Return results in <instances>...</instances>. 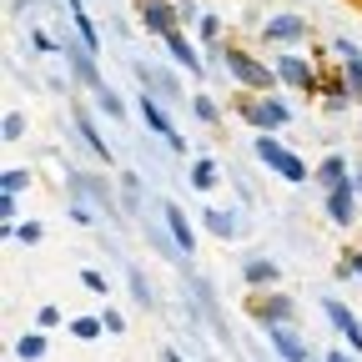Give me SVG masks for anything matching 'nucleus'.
Instances as JSON below:
<instances>
[{"label": "nucleus", "instance_id": "1", "mask_svg": "<svg viewBox=\"0 0 362 362\" xmlns=\"http://www.w3.org/2000/svg\"><path fill=\"white\" fill-rule=\"evenodd\" d=\"M257 156H262L272 171H277V176H287V181H307V161H302V156H292V151H287V146H282L272 131H262V141H257Z\"/></svg>", "mask_w": 362, "mask_h": 362}, {"label": "nucleus", "instance_id": "2", "mask_svg": "<svg viewBox=\"0 0 362 362\" xmlns=\"http://www.w3.org/2000/svg\"><path fill=\"white\" fill-rule=\"evenodd\" d=\"M221 61H226V71H232L242 86H257V90H267V86H272V76H277V71H267L262 61H252L247 51H232V45L221 51Z\"/></svg>", "mask_w": 362, "mask_h": 362}, {"label": "nucleus", "instance_id": "3", "mask_svg": "<svg viewBox=\"0 0 362 362\" xmlns=\"http://www.w3.org/2000/svg\"><path fill=\"white\" fill-rule=\"evenodd\" d=\"M141 25L151 35H171L176 30V6L171 0H141Z\"/></svg>", "mask_w": 362, "mask_h": 362}, {"label": "nucleus", "instance_id": "4", "mask_svg": "<svg viewBox=\"0 0 362 362\" xmlns=\"http://www.w3.org/2000/svg\"><path fill=\"white\" fill-rule=\"evenodd\" d=\"M247 121H257L262 131H277V126L292 121V106H282V101H257V106H247Z\"/></svg>", "mask_w": 362, "mask_h": 362}, {"label": "nucleus", "instance_id": "5", "mask_svg": "<svg viewBox=\"0 0 362 362\" xmlns=\"http://www.w3.org/2000/svg\"><path fill=\"white\" fill-rule=\"evenodd\" d=\"M166 45H171V56H176V66H187V76H202L206 66H202V56H197V45L181 35V30H171V35H161Z\"/></svg>", "mask_w": 362, "mask_h": 362}, {"label": "nucleus", "instance_id": "6", "mask_svg": "<svg viewBox=\"0 0 362 362\" xmlns=\"http://www.w3.org/2000/svg\"><path fill=\"white\" fill-rule=\"evenodd\" d=\"M277 76H282L287 86H297V90H312V86H317V76H312V66H307L302 56H282V61H277Z\"/></svg>", "mask_w": 362, "mask_h": 362}, {"label": "nucleus", "instance_id": "7", "mask_svg": "<svg viewBox=\"0 0 362 362\" xmlns=\"http://www.w3.org/2000/svg\"><path fill=\"white\" fill-rule=\"evenodd\" d=\"M141 116H146V126H151V131H161V136H166V141H171V151H187V141H181V136L171 131V121H166V111H161V106H156L151 96H141Z\"/></svg>", "mask_w": 362, "mask_h": 362}, {"label": "nucleus", "instance_id": "8", "mask_svg": "<svg viewBox=\"0 0 362 362\" xmlns=\"http://www.w3.org/2000/svg\"><path fill=\"white\" fill-rule=\"evenodd\" d=\"M322 307H327V317H332V327H337V332H347V347H357V352H362V322H357V317H352L342 302H322Z\"/></svg>", "mask_w": 362, "mask_h": 362}, {"label": "nucleus", "instance_id": "9", "mask_svg": "<svg viewBox=\"0 0 362 362\" xmlns=\"http://www.w3.org/2000/svg\"><path fill=\"white\" fill-rule=\"evenodd\" d=\"M262 30H267V40H287V45L292 40H307V21L302 16H277V21H267Z\"/></svg>", "mask_w": 362, "mask_h": 362}, {"label": "nucleus", "instance_id": "10", "mask_svg": "<svg viewBox=\"0 0 362 362\" xmlns=\"http://www.w3.org/2000/svg\"><path fill=\"white\" fill-rule=\"evenodd\" d=\"M352 187H347V181H342V187H332V197H327V216L337 221V226H352Z\"/></svg>", "mask_w": 362, "mask_h": 362}, {"label": "nucleus", "instance_id": "11", "mask_svg": "<svg viewBox=\"0 0 362 362\" xmlns=\"http://www.w3.org/2000/svg\"><path fill=\"white\" fill-rule=\"evenodd\" d=\"M166 226H171V237H176V247L192 257V226H187V216H181V206L176 202H166Z\"/></svg>", "mask_w": 362, "mask_h": 362}, {"label": "nucleus", "instance_id": "12", "mask_svg": "<svg viewBox=\"0 0 362 362\" xmlns=\"http://www.w3.org/2000/svg\"><path fill=\"white\" fill-rule=\"evenodd\" d=\"M66 61L76 66V76H81L86 86H96V90H106V86H101V76H96V66H90V51H76V45H66Z\"/></svg>", "mask_w": 362, "mask_h": 362}, {"label": "nucleus", "instance_id": "13", "mask_svg": "<svg viewBox=\"0 0 362 362\" xmlns=\"http://www.w3.org/2000/svg\"><path fill=\"white\" fill-rule=\"evenodd\" d=\"M267 332H272V342H277L282 362H307V357H302V342H297V337H292V332H287L282 322H277V327H267Z\"/></svg>", "mask_w": 362, "mask_h": 362}, {"label": "nucleus", "instance_id": "14", "mask_svg": "<svg viewBox=\"0 0 362 362\" xmlns=\"http://www.w3.org/2000/svg\"><path fill=\"white\" fill-rule=\"evenodd\" d=\"M66 6H71V21H76V35L86 40V51H96L101 40H96V25H90V16L81 11V0H66Z\"/></svg>", "mask_w": 362, "mask_h": 362}, {"label": "nucleus", "instance_id": "15", "mask_svg": "<svg viewBox=\"0 0 362 362\" xmlns=\"http://www.w3.org/2000/svg\"><path fill=\"white\" fill-rule=\"evenodd\" d=\"M317 181H322L327 192H332V187H342V181H347V161H342V156H327L322 166H317Z\"/></svg>", "mask_w": 362, "mask_h": 362}, {"label": "nucleus", "instance_id": "16", "mask_svg": "<svg viewBox=\"0 0 362 362\" xmlns=\"http://www.w3.org/2000/svg\"><path fill=\"white\" fill-rule=\"evenodd\" d=\"M257 317H262L267 327H277V322H287V317H292V302H287V297H272V302L257 307Z\"/></svg>", "mask_w": 362, "mask_h": 362}, {"label": "nucleus", "instance_id": "17", "mask_svg": "<svg viewBox=\"0 0 362 362\" xmlns=\"http://www.w3.org/2000/svg\"><path fill=\"white\" fill-rule=\"evenodd\" d=\"M76 131H81V141H86L90 151H96V156H106V161H111V146L101 141V131L90 126V116H76Z\"/></svg>", "mask_w": 362, "mask_h": 362}, {"label": "nucleus", "instance_id": "18", "mask_svg": "<svg viewBox=\"0 0 362 362\" xmlns=\"http://www.w3.org/2000/svg\"><path fill=\"white\" fill-rule=\"evenodd\" d=\"M76 192H81V197H96V202H106V206H111L106 181H96V176H76Z\"/></svg>", "mask_w": 362, "mask_h": 362}, {"label": "nucleus", "instance_id": "19", "mask_svg": "<svg viewBox=\"0 0 362 362\" xmlns=\"http://www.w3.org/2000/svg\"><path fill=\"white\" fill-rule=\"evenodd\" d=\"M192 187H197V192H211V187H216V166H211V161H197V166H192Z\"/></svg>", "mask_w": 362, "mask_h": 362}, {"label": "nucleus", "instance_id": "20", "mask_svg": "<svg viewBox=\"0 0 362 362\" xmlns=\"http://www.w3.org/2000/svg\"><path fill=\"white\" fill-rule=\"evenodd\" d=\"M16 352H21L25 362H35V357H45V337H40V332H30V337H21V342H16Z\"/></svg>", "mask_w": 362, "mask_h": 362}, {"label": "nucleus", "instance_id": "21", "mask_svg": "<svg viewBox=\"0 0 362 362\" xmlns=\"http://www.w3.org/2000/svg\"><path fill=\"white\" fill-rule=\"evenodd\" d=\"M206 226H211L216 237H232V232H237V221L226 216V211H206Z\"/></svg>", "mask_w": 362, "mask_h": 362}, {"label": "nucleus", "instance_id": "22", "mask_svg": "<svg viewBox=\"0 0 362 362\" xmlns=\"http://www.w3.org/2000/svg\"><path fill=\"white\" fill-rule=\"evenodd\" d=\"M21 131H25V116H21V111H11V116H6V126H0V136H6V141H21Z\"/></svg>", "mask_w": 362, "mask_h": 362}, {"label": "nucleus", "instance_id": "23", "mask_svg": "<svg viewBox=\"0 0 362 362\" xmlns=\"http://www.w3.org/2000/svg\"><path fill=\"white\" fill-rule=\"evenodd\" d=\"M0 187L16 197V192H25V187H30V176H25V171H6V176H0Z\"/></svg>", "mask_w": 362, "mask_h": 362}, {"label": "nucleus", "instance_id": "24", "mask_svg": "<svg viewBox=\"0 0 362 362\" xmlns=\"http://www.w3.org/2000/svg\"><path fill=\"white\" fill-rule=\"evenodd\" d=\"M272 277H277V267H272V262H252L247 267V282H272Z\"/></svg>", "mask_w": 362, "mask_h": 362}, {"label": "nucleus", "instance_id": "25", "mask_svg": "<svg viewBox=\"0 0 362 362\" xmlns=\"http://www.w3.org/2000/svg\"><path fill=\"white\" fill-rule=\"evenodd\" d=\"M131 292H136V302H141V307H151V287H146V277H141L136 267H131Z\"/></svg>", "mask_w": 362, "mask_h": 362}, {"label": "nucleus", "instance_id": "26", "mask_svg": "<svg viewBox=\"0 0 362 362\" xmlns=\"http://www.w3.org/2000/svg\"><path fill=\"white\" fill-rule=\"evenodd\" d=\"M71 332H76L81 342H90V337L101 332V322H96V317H81V322H71Z\"/></svg>", "mask_w": 362, "mask_h": 362}, {"label": "nucleus", "instance_id": "27", "mask_svg": "<svg viewBox=\"0 0 362 362\" xmlns=\"http://www.w3.org/2000/svg\"><path fill=\"white\" fill-rule=\"evenodd\" d=\"M101 106H106V116H126V106L116 101V90H111V86L101 90Z\"/></svg>", "mask_w": 362, "mask_h": 362}, {"label": "nucleus", "instance_id": "28", "mask_svg": "<svg viewBox=\"0 0 362 362\" xmlns=\"http://www.w3.org/2000/svg\"><path fill=\"white\" fill-rule=\"evenodd\" d=\"M81 282H86L90 292H106V277H101V272H96V267H86V272H81Z\"/></svg>", "mask_w": 362, "mask_h": 362}, {"label": "nucleus", "instance_id": "29", "mask_svg": "<svg viewBox=\"0 0 362 362\" xmlns=\"http://www.w3.org/2000/svg\"><path fill=\"white\" fill-rule=\"evenodd\" d=\"M16 237H21V242H40V226H35V221H16Z\"/></svg>", "mask_w": 362, "mask_h": 362}, {"label": "nucleus", "instance_id": "30", "mask_svg": "<svg viewBox=\"0 0 362 362\" xmlns=\"http://www.w3.org/2000/svg\"><path fill=\"white\" fill-rule=\"evenodd\" d=\"M192 106H197V116H202V121H216V106H211V96H197Z\"/></svg>", "mask_w": 362, "mask_h": 362}, {"label": "nucleus", "instance_id": "31", "mask_svg": "<svg viewBox=\"0 0 362 362\" xmlns=\"http://www.w3.org/2000/svg\"><path fill=\"white\" fill-rule=\"evenodd\" d=\"M202 35L216 40V35H221V21H216V16H202Z\"/></svg>", "mask_w": 362, "mask_h": 362}, {"label": "nucleus", "instance_id": "32", "mask_svg": "<svg viewBox=\"0 0 362 362\" xmlns=\"http://www.w3.org/2000/svg\"><path fill=\"white\" fill-rule=\"evenodd\" d=\"M166 362H187V357H181V352H166Z\"/></svg>", "mask_w": 362, "mask_h": 362}, {"label": "nucleus", "instance_id": "33", "mask_svg": "<svg viewBox=\"0 0 362 362\" xmlns=\"http://www.w3.org/2000/svg\"><path fill=\"white\" fill-rule=\"evenodd\" d=\"M352 267H357V277H362V252H357V257H352Z\"/></svg>", "mask_w": 362, "mask_h": 362}, {"label": "nucleus", "instance_id": "34", "mask_svg": "<svg viewBox=\"0 0 362 362\" xmlns=\"http://www.w3.org/2000/svg\"><path fill=\"white\" fill-rule=\"evenodd\" d=\"M327 362H352V357H342V352H332V357H327Z\"/></svg>", "mask_w": 362, "mask_h": 362}]
</instances>
